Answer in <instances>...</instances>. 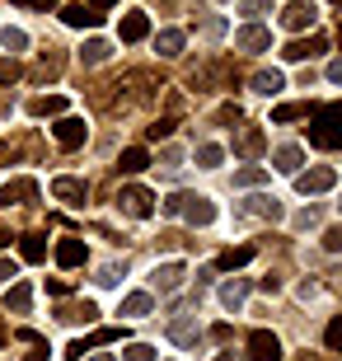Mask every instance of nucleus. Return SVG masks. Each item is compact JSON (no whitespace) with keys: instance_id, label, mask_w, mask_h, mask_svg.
<instances>
[{"instance_id":"obj_4","label":"nucleus","mask_w":342,"mask_h":361,"mask_svg":"<svg viewBox=\"0 0 342 361\" xmlns=\"http://www.w3.org/2000/svg\"><path fill=\"white\" fill-rule=\"evenodd\" d=\"M52 132H56V146H61V150H80V146H85V136H90V127H85L80 118H56Z\"/></svg>"},{"instance_id":"obj_1","label":"nucleus","mask_w":342,"mask_h":361,"mask_svg":"<svg viewBox=\"0 0 342 361\" xmlns=\"http://www.w3.org/2000/svg\"><path fill=\"white\" fill-rule=\"evenodd\" d=\"M118 207L132 216V221H150V216H155V197H150L145 188H136V183H127L118 192Z\"/></svg>"},{"instance_id":"obj_6","label":"nucleus","mask_w":342,"mask_h":361,"mask_svg":"<svg viewBox=\"0 0 342 361\" xmlns=\"http://www.w3.org/2000/svg\"><path fill=\"white\" fill-rule=\"evenodd\" d=\"M178 216H188L193 226H211V221H216V202L202 197V192H188V197H183V212H178Z\"/></svg>"},{"instance_id":"obj_21","label":"nucleus","mask_w":342,"mask_h":361,"mask_svg":"<svg viewBox=\"0 0 342 361\" xmlns=\"http://www.w3.org/2000/svg\"><path fill=\"white\" fill-rule=\"evenodd\" d=\"M281 90H286V75H281V71H258V75H253V94L272 99V94H281Z\"/></svg>"},{"instance_id":"obj_50","label":"nucleus","mask_w":342,"mask_h":361,"mask_svg":"<svg viewBox=\"0 0 342 361\" xmlns=\"http://www.w3.org/2000/svg\"><path fill=\"white\" fill-rule=\"evenodd\" d=\"M47 291H52V295H61V300H66V295H71V286H66V281H61V277H52V281H47Z\"/></svg>"},{"instance_id":"obj_47","label":"nucleus","mask_w":342,"mask_h":361,"mask_svg":"<svg viewBox=\"0 0 342 361\" xmlns=\"http://www.w3.org/2000/svg\"><path fill=\"white\" fill-rule=\"evenodd\" d=\"M216 122H239V104H225L221 113H216Z\"/></svg>"},{"instance_id":"obj_31","label":"nucleus","mask_w":342,"mask_h":361,"mask_svg":"<svg viewBox=\"0 0 342 361\" xmlns=\"http://www.w3.org/2000/svg\"><path fill=\"white\" fill-rule=\"evenodd\" d=\"M235 183L239 188H263L267 183V169H263V164H244V169H235Z\"/></svg>"},{"instance_id":"obj_19","label":"nucleus","mask_w":342,"mask_h":361,"mask_svg":"<svg viewBox=\"0 0 342 361\" xmlns=\"http://www.w3.org/2000/svg\"><path fill=\"white\" fill-rule=\"evenodd\" d=\"M56 319H61V324H94V319H99V310H94V300H75V305L56 310Z\"/></svg>"},{"instance_id":"obj_3","label":"nucleus","mask_w":342,"mask_h":361,"mask_svg":"<svg viewBox=\"0 0 342 361\" xmlns=\"http://www.w3.org/2000/svg\"><path fill=\"white\" fill-rule=\"evenodd\" d=\"M319 52H329V38H324V33H310V38H295V42L281 47L286 61H310V56H319Z\"/></svg>"},{"instance_id":"obj_23","label":"nucleus","mask_w":342,"mask_h":361,"mask_svg":"<svg viewBox=\"0 0 342 361\" xmlns=\"http://www.w3.org/2000/svg\"><path fill=\"white\" fill-rule=\"evenodd\" d=\"M155 310V300H150V291H132L127 300H122L118 314H127V319H141V314H150Z\"/></svg>"},{"instance_id":"obj_13","label":"nucleus","mask_w":342,"mask_h":361,"mask_svg":"<svg viewBox=\"0 0 342 361\" xmlns=\"http://www.w3.org/2000/svg\"><path fill=\"white\" fill-rule=\"evenodd\" d=\"M305 136H310V146H319V150H342V127H324V122L310 118Z\"/></svg>"},{"instance_id":"obj_40","label":"nucleus","mask_w":342,"mask_h":361,"mask_svg":"<svg viewBox=\"0 0 342 361\" xmlns=\"http://www.w3.org/2000/svg\"><path fill=\"white\" fill-rule=\"evenodd\" d=\"M319 226V207H305V212H295V230H314Z\"/></svg>"},{"instance_id":"obj_43","label":"nucleus","mask_w":342,"mask_h":361,"mask_svg":"<svg viewBox=\"0 0 342 361\" xmlns=\"http://www.w3.org/2000/svg\"><path fill=\"white\" fill-rule=\"evenodd\" d=\"M324 343H329V352H342V319H333V324H329Z\"/></svg>"},{"instance_id":"obj_7","label":"nucleus","mask_w":342,"mask_h":361,"mask_svg":"<svg viewBox=\"0 0 342 361\" xmlns=\"http://www.w3.org/2000/svg\"><path fill=\"white\" fill-rule=\"evenodd\" d=\"M310 24H314V5H305V0H291L286 10H281V28H286V33H305Z\"/></svg>"},{"instance_id":"obj_26","label":"nucleus","mask_w":342,"mask_h":361,"mask_svg":"<svg viewBox=\"0 0 342 361\" xmlns=\"http://www.w3.org/2000/svg\"><path fill=\"white\" fill-rule=\"evenodd\" d=\"M272 160H276V169H281V174H300V160H305V155H300V146H276Z\"/></svg>"},{"instance_id":"obj_24","label":"nucleus","mask_w":342,"mask_h":361,"mask_svg":"<svg viewBox=\"0 0 342 361\" xmlns=\"http://www.w3.org/2000/svg\"><path fill=\"white\" fill-rule=\"evenodd\" d=\"M108 56H113V47H108L104 38H90L85 47H80V61H85V66H104Z\"/></svg>"},{"instance_id":"obj_29","label":"nucleus","mask_w":342,"mask_h":361,"mask_svg":"<svg viewBox=\"0 0 342 361\" xmlns=\"http://www.w3.org/2000/svg\"><path fill=\"white\" fill-rule=\"evenodd\" d=\"M249 258H253V244H239V249H225V254L216 258V268H230V272H235V268H244Z\"/></svg>"},{"instance_id":"obj_17","label":"nucleus","mask_w":342,"mask_h":361,"mask_svg":"<svg viewBox=\"0 0 342 361\" xmlns=\"http://www.w3.org/2000/svg\"><path fill=\"white\" fill-rule=\"evenodd\" d=\"M244 216H258V221H281V202L267 197V192H258V197L244 202Z\"/></svg>"},{"instance_id":"obj_49","label":"nucleus","mask_w":342,"mask_h":361,"mask_svg":"<svg viewBox=\"0 0 342 361\" xmlns=\"http://www.w3.org/2000/svg\"><path fill=\"white\" fill-rule=\"evenodd\" d=\"M244 14H253V19H258V14H267V0H244Z\"/></svg>"},{"instance_id":"obj_12","label":"nucleus","mask_w":342,"mask_h":361,"mask_svg":"<svg viewBox=\"0 0 342 361\" xmlns=\"http://www.w3.org/2000/svg\"><path fill=\"white\" fill-rule=\"evenodd\" d=\"M38 197V183L33 178H10L0 188V207H19V202H33Z\"/></svg>"},{"instance_id":"obj_10","label":"nucleus","mask_w":342,"mask_h":361,"mask_svg":"<svg viewBox=\"0 0 342 361\" xmlns=\"http://www.w3.org/2000/svg\"><path fill=\"white\" fill-rule=\"evenodd\" d=\"M52 197H61V202H71V207H85V197H90V183L85 178H52Z\"/></svg>"},{"instance_id":"obj_25","label":"nucleus","mask_w":342,"mask_h":361,"mask_svg":"<svg viewBox=\"0 0 342 361\" xmlns=\"http://www.w3.org/2000/svg\"><path fill=\"white\" fill-rule=\"evenodd\" d=\"M183 33H178V28H159V38H155V52L159 56H178V52H183Z\"/></svg>"},{"instance_id":"obj_36","label":"nucleus","mask_w":342,"mask_h":361,"mask_svg":"<svg viewBox=\"0 0 342 361\" xmlns=\"http://www.w3.org/2000/svg\"><path fill=\"white\" fill-rule=\"evenodd\" d=\"M122 272H127V263H104L94 281H99V286H118V277H122Z\"/></svg>"},{"instance_id":"obj_41","label":"nucleus","mask_w":342,"mask_h":361,"mask_svg":"<svg viewBox=\"0 0 342 361\" xmlns=\"http://www.w3.org/2000/svg\"><path fill=\"white\" fill-rule=\"evenodd\" d=\"M127 361H155V348H150V343H132V348H127Z\"/></svg>"},{"instance_id":"obj_45","label":"nucleus","mask_w":342,"mask_h":361,"mask_svg":"<svg viewBox=\"0 0 342 361\" xmlns=\"http://www.w3.org/2000/svg\"><path fill=\"white\" fill-rule=\"evenodd\" d=\"M19 10H56V0H14Z\"/></svg>"},{"instance_id":"obj_58","label":"nucleus","mask_w":342,"mask_h":361,"mask_svg":"<svg viewBox=\"0 0 342 361\" xmlns=\"http://www.w3.org/2000/svg\"><path fill=\"white\" fill-rule=\"evenodd\" d=\"M338 38H342V28H338Z\"/></svg>"},{"instance_id":"obj_2","label":"nucleus","mask_w":342,"mask_h":361,"mask_svg":"<svg viewBox=\"0 0 342 361\" xmlns=\"http://www.w3.org/2000/svg\"><path fill=\"white\" fill-rule=\"evenodd\" d=\"M333 183H338V174H333L329 164H319V169H300V174H295V188H300L305 197H314V192H329Z\"/></svg>"},{"instance_id":"obj_57","label":"nucleus","mask_w":342,"mask_h":361,"mask_svg":"<svg viewBox=\"0 0 342 361\" xmlns=\"http://www.w3.org/2000/svg\"><path fill=\"white\" fill-rule=\"evenodd\" d=\"M216 361H239V357H235V352H221V357H216Z\"/></svg>"},{"instance_id":"obj_5","label":"nucleus","mask_w":342,"mask_h":361,"mask_svg":"<svg viewBox=\"0 0 342 361\" xmlns=\"http://www.w3.org/2000/svg\"><path fill=\"white\" fill-rule=\"evenodd\" d=\"M249 357L253 361H281V343H276V334L253 329V334H249Z\"/></svg>"},{"instance_id":"obj_33","label":"nucleus","mask_w":342,"mask_h":361,"mask_svg":"<svg viewBox=\"0 0 342 361\" xmlns=\"http://www.w3.org/2000/svg\"><path fill=\"white\" fill-rule=\"evenodd\" d=\"M52 75H61V52H56V47H47V52H42V61H38V80H52Z\"/></svg>"},{"instance_id":"obj_14","label":"nucleus","mask_w":342,"mask_h":361,"mask_svg":"<svg viewBox=\"0 0 342 361\" xmlns=\"http://www.w3.org/2000/svg\"><path fill=\"white\" fill-rule=\"evenodd\" d=\"M28 118H66V99L61 94H38V99H28Z\"/></svg>"},{"instance_id":"obj_32","label":"nucleus","mask_w":342,"mask_h":361,"mask_svg":"<svg viewBox=\"0 0 342 361\" xmlns=\"http://www.w3.org/2000/svg\"><path fill=\"white\" fill-rule=\"evenodd\" d=\"M310 118L324 122V127H342V99H338V104H319V108H310Z\"/></svg>"},{"instance_id":"obj_35","label":"nucleus","mask_w":342,"mask_h":361,"mask_svg":"<svg viewBox=\"0 0 342 361\" xmlns=\"http://www.w3.org/2000/svg\"><path fill=\"white\" fill-rule=\"evenodd\" d=\"M221 160H225L221 146H202L197 150V164H202V169H221Z\"/></svg>"},{"instance_id":"obj_56","label":"nucleus","mask_w":342,"mask_h":361,"mask_svg":"<svg viewBox=\"0 0 342 361\" xmlns=\"http://www.w3.org/2000/svg\"><path fill=\"white\" fill-rule=\"evenodd\" d=\"M5 244H10V230H5V226H0V249H5Z\"/></svg>"},{"instance_id":"obj_16","label":"nucleus","mask_w":342,"mask_h":361,"mask_svg":"<svg viewBox=\"0 0 342 361\" xmlns=\"http://www.w3.org/2000/svg\"><path fill=\"white\" fill-rule=\"evenodd\" d=\"M61 19H66L71 28H99V24H104V14L90 10L85 0H80V5H66V10H61Z\"/></svg>"},{"instance_id":"obj_53","label":"nucleus","mask_w":342,"mask_h":361,"mask_svg":"<svg viewBox=\"0 0 342 361\" xmlns=\"http://www.w3.org/2000/svg\"><path fill=\"white\" fill-rule=\"evenodd\" d=\"M329 80H333V85H342V56H338V61L329 66Z\"/></svg>"},{"instance_id":"obj_60","label":"nucleus","mask_w":342,"mask_h":361,"mask_svg":"<svg viewBox=\"0 0 342 361\" xmlns=\"http://www.w3.org/2000/svg\"><path fill=\"white\" fill-rule=\"evenodd\" d=\"M338 207H342V202H338Z\"/></svg>"},{"instance_id":"obj_27","label":"nucleus","mask_w":342,"mask_h":361,"mask_svg":"<svg viewBox=\"0 0 342 361\" xmlns=\"http://www.w3.org/2000/svg\"><path fill=\"white\" fill-rule=\"evenodd\" d=\"M145 164H150V155H145L141 146H127V150H122V160H118V169H122V174H141Z\"/></svg>"},{"instance_id":"obj_48","label":"nucleus","mask_w":342,"mask_h":361,"mask_svg":"<svg viewBox=\"0 0 342 361\" xmlns=\"http://www.w3.org/2000/svg\"><path fill=\"white\" fill-rule=\"evenodd\" d=\"M202 33H211V38H221V33H225V24H221V19H202Z\"/></svg>"},{"instance_id":"obj_52","label":"nucleus","mask_w":342,"mask_h":361,"mask_svg":"<svg viewBox=\"0 0 342 361\" xmlns=\"http://www.w3.org/2000/svg\"><path fill=\"white\" fill-rule=\"evenodd\" d=\"M24 361H47V348H42V343H33V352H24Z\"/></svg>"},{"instance_id":"obj_18","label":"nucleus","mask_w":342,"mask_h":361,"mask_svg":"<svg viewBox=\"0 0 342 361\" xmlns=\"http://www.w3.org/2000/svg\"><path fill=\"white\" fill-rule=\"evenodd\" d=\"M150 281H155V291H164V295L178 291V286H183V263H159Z\"/></svg>"},{"instance_id":"obj_34","label":"nucleus","mask_w":342,"mask_h":361,"mask_svg":"<svg viewBox=\"0 0 342 361\" xmlns=\"http://www.w3.org/2000/svg\"><path fill=\"white\" fill-rule=\"evenodd\" d=\"M295 118H310V104H276L272 108V122H295Z\"/></svg>"},{"instance_id":"obj_42","label":"nucleus","mask_w":342,"mask_h":361,"mask_svg":"<svg viewBox=\"0 0 342 361\" xmlns=\"http://www.w3.org/2000/svg\"><path fill=\"white\" fill-rule=\"evenodd\" d=\"M183 197H188V192H169V197L159 202V212H164V216H178V212H183Z\"/></svg>"},{"instance_id":"obj_22","label":"nucleus","mask_w":342,"mask_h":361,"mask_svg":"<svg viewBox=\"0 0 342 361\" xmlns=\"http://www.w3.org/2000/svg\"><path fill=\"white\" fill-rule=\"evenodd\" d=\"M244 300H249V281H244V277H235V281H225V286H221V305L225 310H239Z\"/></svg>"},{"instance_id":"obj_54","label":"nucleus","mask_w":342,"mask_h":361,"mask_svg":"<svg viewBox=\"0 0 342 361\" xmlns=\"http://www.w3.org/2000/svg\"><path fill=\"white\" fill-rule=\"evenodd\" d=\"M113 5H118V0H90V10H99V14H104V10H113Z\"/></svg>"},{"instance_id":"obj_11","label":"nucleus","mask_w":342,"mask_h":361,"mask_svg":"<svg viewBox=\"0 0 342 361\" xmlns=\"http://www.w3.org/2000/svg\"><path fill=\"white\" fill-rule=\"evenodd\" d=\"M145 33H150V14H145V10H127V14H122V24H118L122 42H141Z\"/></svg>"},{"instance_id":"obj_51","label":"nucleus","mask_w":342,"mask_h":361,"mask_svg":"<svg viewBox=\"0 0 342 361\" xmlns=\"http://www.w3.org/2000/svg\"><path fill=\"white\" fill-rule=\"evenodd\" d=\"M258 286H263L267 295H276V291H281V277H263V281H258Z\"/></svg>"},{"instance_id":"obj_20","label":"nucleus","mask_w":342,"mask_h":361,"mask_svg":"<svg viewBox=\"0 0 342 361\" xmlns=\"http://www.w3.org/2000/svg\"><path fill=\"white\" fill-rule=\"evenodd\" d=\"M28 305H33V286L28 281H14L10 291H5V310L10 314H28Z\"/></svg>"},{"instance_id":"obj_15","label":"nucleus","mask_w":342,"mask_h":361,"mask_svg":"<svg viewBox=\"0 0 342 361\" xmlns=\"http://www.w3.org/2000/svg\"><path fill=\"white\" fill-rule=\"evenodd\" d=\"M85 258H90V249H85V240H75V235H66V240L56 244V263H61V268H80Z\"/></svg>"},{"instance_id":"obj_55","label":"nucleus","mask_w":342,"mask_h":361,"mask_svg":"<svg viewBox=\"0 0 342 361\" xmlns=\"http://www.w3.org/2000/svg\"><path fill=\"white\" fill-rule=\"evenodd\" d=\"M90 361H118V357H113V352H94Z\"/></svg>"},{"instance_id":"obj_59","label":"nucleus","mask_w":342,"mask_h":361,"mask_svg":"<svg viewBox=\"0 0 342 361\" xmlns=\"http://www.w3.org/2000/svg\"><path fill=\"white\" fill-rule=\"evenodd\" d=\"M0 150H5V146H0Z\"/></svg>"},{"instance_id":"obj_38","label":"nucleus","mask_w":342,"mask_h":361,"mask_svg":"<svg viewBox=\"0 0 342 361\" xmlns=\"http://www.w3.org/2000/svg\"><path fill=\"white\" fill-rule=\"evenodd\" d=\"M19 75H24V71H19V61H14V56H0V85H14Z\"/></svg>"},{"instance_id":"obj_9","label":"nucleus","mask_w":342,"mask_h":361,"mask_svg":"<svg viewBox=\"0 0 342 361\" xmlns=\"http://www.w3.org/2000/svg\"><path fill=\"white\" fill-rule=\"evenodd\" d=\"M263 150H267L263 127H239V136H235V155H244V160H258Z\"/></svg>"},{"instance_id":"obj_37","label":"nucleus","mask_w":342,"mask_h":361,"mask_svg":"<svg viewBox=\"0 0 342 361\" xmlns=\"http://www.w3.org/2000/svg\"><path fill=\"white\" fill-rule=\"evenodd\" d=\"M0 42H5L10 52H24V47H28V33H24V28H5V33H0Z\"/></svg>"},{"instance_id":"obj_30","label":"nucleus","mask_w":342,"mask_h":361,"mask_svg":"<svg viewBox=\"0 0 342 361\" xmlns=\"http://www.w3.org/2000/svg\"><path fill=\"white\" fill-rule=\"evenodd\" d=\"M169 338L178 343V348H193V343H197V324H193V319H173L169 324Z\"/></svg>"},{"instance_id":"obj_39","label":"nucleus","mask_w":342,"mask_h":361,"mask_svg":"<svg viewBox=\"0 0 342 361\" xmlns=\"http://www.w3.org/2000/svg\"><path fill=\"white\" fill-rule=\"evenodd\" d=\"M145 136H150V141H169L173 136V118H159L155 127H145Z\"/></svg>"},{"instance_id":"obj_46","label":"nucleus","mask_w":342,"mask_h":361,"mask_svg":"<svg viewBox=\"0 0 342 361\" xmlns=\"http://www.w3.org/2000/svg\"><path fill=\"white\" fill-rule=\"evenodd\" d=\"M10 277H19V263L14 258H0V281H10Z\"/></svg>"},{"instance_id":"obj_44","label":"nucleus","mask_w":342,"mask_h":361,"mask_svg":"<svg viewBox=\"0 0 342 361\" xmlns=\"http://www.w3.org/2000/svg\"><path fill=\"white\" fill-rule=\"evenodd\" d=\"M324 249H329V254H342V226L324 230Z\"/></svg>"},{"instance_id":"obj_8","label":"nucleus","mask_w":342,"mask_h":361,"mask_svg":"<svg viewBox=\"0 0 342 361\" xmlns=\"http://www.w3.org/2000/svg\"><path fill=\"white\" fill-rule=\"evenodd\" d=\"M235 47L239 52H267V47H272V33H267L263 24H244L235 33Z\"/></svg>"},{"instance_id":"obj_28","label":"nucleus","mask_w":342,"mask_h":361,"mask_svg":"<svg viewBox=\"0 0 342 361\" xmlns=\"http://www.w3.org/2000/svg\"><path fill=\"white\" fill-rule=\"evenodd\" d=\"M19 258H24V263H42V258H47L42 235H24V240H19Z\"/></svg>"}]
</instances>
